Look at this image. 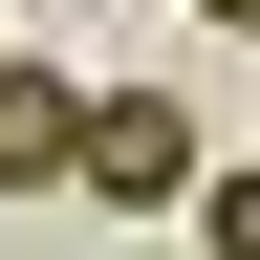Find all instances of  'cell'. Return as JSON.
<instances>
[{
  "instance_id": "3957f363",
  "label": "cell",
  "mask_w": 260,
  "mask_h": 260,
  "mask_svg": "<svg viewBox=\"0 0 260 260\" xmlns=\"http://www.w3.org/2000/svg\"><path fill=\"white\" fill-rule=\"evenodd\" d=\"M174 217H195V260H260V152H239V174H195Z\"/></svg>"
},
{
  "instance_id": "277c9868",
  "label": "cell",
  "mask_w": 260,
  "mask_h": 260,
  "mask_svg": "<svg viewBox=\"0 0 260 260\" xmlns=\"http://www.w3.org/2000/svg\"><path fill=\"white\" fill-rule=\"evenodd\" d=\"M217 22H239V44H260V0H217Z\"/></svg>"
},
{
  "instance_id": "6da1fadb",
  "label": "cell",
  "mask_w": 260,
  "mask_h": 260,
  "mask_svg": "<svg viewBox=\"0 0 260 260\" xmlns=\"http://www.w3.org/2000/svg\"><path fill=\"white\" fill-rule=\"evenodd\" d=\"M195 174H217V152H195V109H174V87H87V152H65V195H109V217H174Z\"/></svg>"
},
{
  "instance_id": "7a4b0ae2",
  "label": "cell",
  "mask_w": 260,
  "mask_h": 260,
  "mask_svg": "<svg viewBox=\"0 0 260 260\" xmlns=\"http://www.w3.org/2000/svg\"><path fill=\"white\" fill-rule=\"evenodd\" d=\"M65 152H87V87L65 65H0V195H65Z\"/></svg>"
}]
</instances>
